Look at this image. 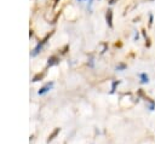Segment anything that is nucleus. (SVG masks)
<instances>
[{
  "mask_svg": "<svg viewBox=\"0 0 155 144\" xmlns=\"http://www.w3.org/2000/svg\"><path fill=\"white\" fill-rule=\"evenodd\" d=\"M47 38H49V35L46 37V38H45L44 40H43V41L41 43H39L38 45H37V47L35 49H34L33 50V52H32V56H37L39 52H40V51H41V49H43V46H44V44L45 43H46V40H47Z\"/></svg>",
  "mask_w": 155,
  "mask_h": 144,
  "instance_id": "f257e3e1",
  "label": "nucleus"
},
{
  "mask_svg": "<svg viewBox=\"0 0 155 144\" xmlns=\"http://www.w3.org/2000/svg\"><path fill=\"white\" fill-rule=\"evenodd\" d=\"M106 20L109 27H113V11L112 10H108L107 11V15H106Z\"/></svg>",
  "mask_w": 155,
  "mask_h": 144,
  "instance_id": "f03ea898",
  "label": "nucleus"
},
{
  "mask_svg": "<svg viewBox=\"0 0 155 144\" xmlns=\"http://www.w3.org/2000/svg\"><path fill=\"white\" fill-rule=\"evenodd\" d=\"M52 86H53V82H50V84H47L46 86H44V87L41 89V90H39V92H38V93L39 95H44V93H46V92L51 89V87H52Z\"/></svg>",
  "mask_w": 155,
  "mask_h": 144,
  "instance_id": "7ed1b4c3",
  "label": "nucleus"
},
{
  "mask_svg": "<svg viewBox=\"0 0 155 144\" xmlns=\"http://www.w3.org/2000/svg\"><path fill=\"white\" fill-rule=\"evenodd\" d=\"M57 63H58V58H57L56 56H51L50 58H49L47 64L51 67V66H55V64H57Z\"/></svg>",
  "mask_w": 155,
  "mask_h": 144,
  "instance_id": "20e7f679",
  "label": "nucleus"
},
{
  "mask_svg": "<svg viewBox=\"0 0 155 144\" xmlns=\"http://www.w3.org/2000/svg\"><path fill=\"white\" fill-rule=\"evenodd\" d=\"M141 82L142 84H147L148 81H149V78H148V75H147V74H141Z\"/></svg>",
  "mask_w": 155,
  "mask_h": 144,
  "instance_id": "39448f33",
  "label": "nucleus"
},
{
  "mask_svg": "<svg viewBox=\"0 0 155 144\" xmlns=\"http://www.w3.org/2000/svg\"><path fill=\"white\" fill-rule=\"evenodd\" d=\"M124 69H126V64H124V63H120V64L116 66V70H124Z\"/></svg>",
  "mask_w": 155,
  "mask_h": 144,
  "instance_id": "423d86ee",
  "label": "nucleus"
},
{
  "mask_svg": "<svg viewBox=\"0 0 155 144\" xmlns=\"http://www.w3.org/2000/svg\"><path fill=\"white\" fill-rule=\"evenodd\" d=\"M116 85H119V81H114L113 82V86H112V92L115 91V87H116Z\"/></svg>",
  "mask_w": 155,
  "mask_h": 144,
  "instance_id": "0eeeda50",
  "label": "nucleus"
},
{
  "mask_svg": "<svg viewBox=\"0 0 155 144\" xmlns=\"http://www.w3.org/2000/svg\"><path fill=\"white\" fill-rule=\"evenodd\" d=\"M118 1V0H109V4H110V5H113V4H115Z\"/></svg>",
  "mask_w": 155,
  "mask_h": 144,
  "instance_id": "6e6552de",
  "label": "nucleus"
},
{
  "mask_svg": "<svg viewBox=\"0 0 155 144\" xmlns=\"http://www.w3.org/2000/svg\"><path fill=\"white\" fill-rule=\"evenodd\" d=\"M149 23H150V24L153 23V15H150V17H149Z\"/></svg>",
  "mask_w": 155,
  "mask_h": 144,
  "instance_id": "1a4fd4ad",
  "label": "nucleus"
}]
</instances>
